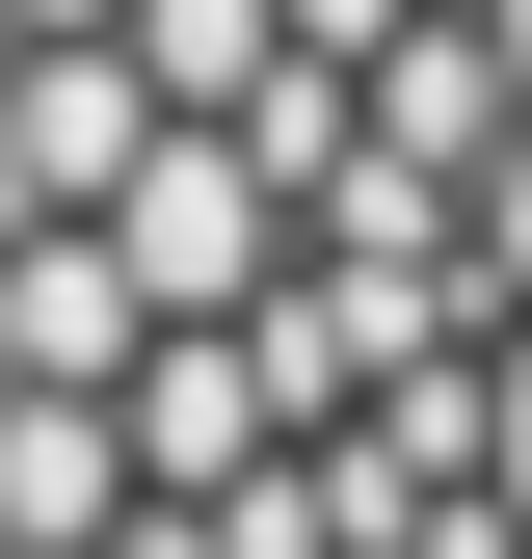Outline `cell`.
<instances>
[{"label": "cell", "instance_id": "1", "mask_svg": "<svg viewBox=\"0 0 532 559\" xmlns=\"http://www.w3.org/2000/svg\"><path fill=\"white\" fill-rule=\"evenodd\" d=\"M480 294L532 320V133H506V160H480Z\"/></svg>", "mask_w": 532, "mask_h": 559}]
</instances>
